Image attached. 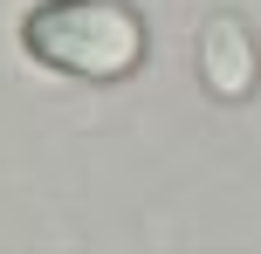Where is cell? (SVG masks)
<instances>
[{
	"mask_svg": "<svg viewBox=\"0 0 261 254\" xmlns=\"http://www.w3.org/2000/svg\"><path fill=\"white\" fill-rule=\"evenodd\" d=\"M21 41L35 62L76 82H117L144 62V21L117 0H41L28 7Z\"/></svg>",
	"mask_w": 261,
	"mask_h": 254,
	"instance_id": "obj_1",
	"label": "cell"
},
{
	"mask_svg": "<svg viewBox=\"0 0 261 254\" xmlns=\"http://www.w3.org/2000/svg\"><path fill=\"white\" fill-rule=\"evenodd\" d=\"M199 82H206L220 103L254 96V35L234 14H213V21L199 27Z\"/></svg>",
	"mask_w": 261,
	"mask_h": 254,
	"instance_id": "obj_2",
	"label": "cell"
}]
</instances>
